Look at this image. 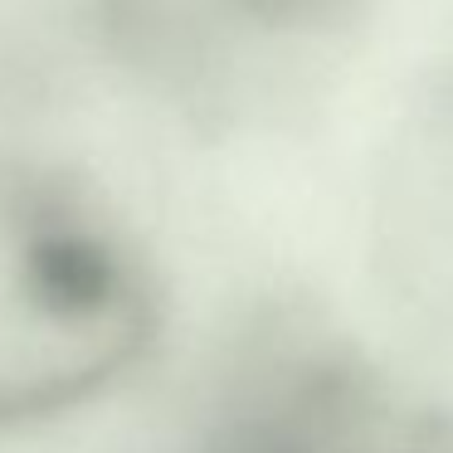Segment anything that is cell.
<instances>
[]
</instances>
